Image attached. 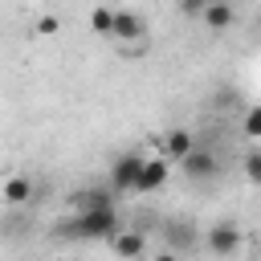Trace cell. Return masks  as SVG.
I'll return each mask as SVG.
<instances>
[{
  "label": "cell",
  "instance_id": "1",
  "mask_svg": "<svg viewBox=\"0 0 261 261\" xmlns=\"http://www.w3.org/2000/svg\"><path fill=\"white\" fill-rule=\"evenodd\" d=\"M118 228H122L118 212H114V204H106V208H77V216L57 224V237H69V241H110Z\"/></svg>",
  "mask_w": 261,
  "mask_h": 261
},
{
  "label": "cell",
  "instance_id": "2",
  "mask_svg": "<svg viewBox=\"0 0 261 261\" xmlns=\"http://www.w3.org/2000/svg\"><path fill=\"white\" fill-rule=\"evenodd\" d=\"M204 245H208V253H216V257H237V253H241V228H237L232 220H220V224H212V228L204 232Z\"/></svg>",
  "mask_w": 261,
  "mask_h": 261
},
{
  "label": "cell",
  "instance_id": "3",
  "mask_svg": "<svg viewBox=\"0 0 261 261\" xmlns=\"http://www.w3.org/2000/svg\"><path fill=\"white\" fill-rule=\"evenodd\" d=\"M143 175V155H118L110 163V188L114 192H135Z\"/></svg>",
  "mask_w": 261,
  "mask_h": 261
},
{
  "label": "cell",
  "instance_id": "4",
  "mask_svg": "<svg viewBox=\"0 0 261 261\" xmlns=\"http://www.w3.org/2000/svg\"><path fill=\"white\" fill-rule=\"evenodd\" d=\"M167 175H171V159L167 155H151V159H143V175H139V196H147V192H159L163 184H167Z\"/></svg>",
  "mask_w": 261,
  "mask_h": 261
},
{
  "label": "cell",
  "instance_id": "5",
  "mask_svg": "<svg viewBox=\"0 0 261 261\" xmlns=\"http://www.w3.org/2000/svg\"><path fill=\"white\" fill-rule=\"evenodd\" d=\"M200 20H204V29H208V33H228V29L237 24V12H232V4H228V0H208V4H204V12H200Z\"/></svg>",
  "mask_w": 261,
  "mask_h": 261
},
{
  "label": "cell",
  "instance_id": "6",
  "mask_svg": "<svg viewBox=\"0 0 261 261\" xmlns=\"http://www.w3.org/2000/svg\"><path fill=\"white\" fill-rule=\"evenodd\" d=\"M110 249H114L122 261H139V257L147 253V237H143L139 228H118V232L110 237Z\"/></svg>",
  "mask_w": 261,
  "mask_h": 261
},
{
  "label": "cell",
  "instance_id": "7",
  "mask_svg": "<svg viewBox=\"0 0 261 261\" xmlns=\"http://www.w3.org/2000/svg\"><path fill=\"white\" fill-rule=\"evenodd\" d=\"M29 200H33V179H29V175H4V179H0V204L24 208Z\"/></svg>",
  "mask_w": 261,
  "mask_h": 261
},
{
  "label": "cell",
  "instance_id": "8",
  "mask_svg": "<svg viewBox=\"0 0 261 261\" xmlns=\"http://www.w3.org/2000/svg\"><path fill=\"white\" fill-rule=\"evenodd\" d=\"M179 167H184L192 179H212V175H216V159H212V151H204V147H192V151L179 159Z\"/></svg>",
  "mask_w": 261,
  "mask_h": 261
},
{
  "label": "cell",
  "instance_id": "9",
  "mask_svg": "<svg viewBox=\"0 0 261 261\" xmlns=\"http://www.w3.org/2000/svg\"><path fill=\"white\" fill-rule=\"evenodd\" d=\"M192 147H196V135H192L188 126H171V130H167V139H163V155H167L171 163H179Z\"/></svg>",
  "mask_w": 261,
  "mask_h": 261
},
{
  "label": "cell",
  "instance_id": "10",
  "mask_svg": "<svg viewBox=\"0 0 261 261\" xmlns=\"http://www.w3.org/2000/svg\"><path fill=\"white\" fill-rule=\"evenodd\" d=\"M139 37H143V20H139L135 12H114V41L130 45V41H139Z\"/></svg>",
  "mask_w": 261,
  "mask_h": 261
},
{
  "label": "cell",
  "instance_id": "11",
  "mask_svg": "<svg viewBox=\"0 0 261 261\" xmlns=\"http://www.w3.org/2000/svg\"><path fill=\"white\" fill-rule=\"evenodd\" d=\"M90 29L98 37H114V8H94L90 12Z\"/></svg>",
  "mask_w": 261,
  "mask_h": 261
},
{
  "label": "cell",
  "instance_id": "12",
  "mask_svg": "<svg viewBox=\"0 0 261 261\" xmlns=\"http://www.w3.org/2000/svg\"><path fill=\"white\" fill-rule=\"evenodd\" d=\"M106 204H114V196H110V192H102V188L77 192V208H106Z\"/></svg>",
  "mask_w": 261,
  "mask_h": 261
},
{
  "label": "cell",
  "instance_id": "13",
  "mask_svg": "<svg viewBox=\"0 0 261 261\" xmlns=\"http://www.w3.org/2000/svg\"><path fill=\"white\" fill-rule=\"evenodd\" d=\"M57 29H61L57 16H37V20H33V37H53Z\"/></svg>",
  "mask_w": 261,
  "mask_h": 261
},
{
  "label": "cell",
  "instance_id": "14",
  "mask_svg": "<svg viewBox=\"0 0 261 261\" xmlns=\"http://www.w3.org/2000/svg\"><path fill=\"white\" fill-rule=\"evenodd\" d=\"M241 130H245L249 139H261V106H253V110L245 114V122H241Z\"/></svg>",
  "mask_w": 261,
  "mask_h": 261
},
{
  "label": "cell",
  "instance_id": "15",
  "mask_svg": "<svg viewBox=\"0 0 261 261\" xmlns=\"http://www.w3.org/2000/svg\"><path fill=\"white\" fill-rule=\"evenodd\" d=\"M245 175H249V184H261V151L245 155Z\"/></svg>",
  "mask_w": 261,
  "mask_h": 261
},
{
  "label": "cell",
  "instance_id": "16",
  "mask_svg": "<svg viewBox=\"0 0 261 261\" xmlns=\"http://www.w3.org/2000/svg\"><path fill=\"white\" fill-rule=\"evenodd\" d=\"M204 4H208V0H179V8H184L188 16H200V12H204Z\"/></svg>",
  "mask_w": 261,
  "mask_h": 261
},
{
  "label": "cell",
  "instance_id": "17",
  "mask_svg": "<svg viewBox=\"0 0 261 261\" xmlns=\"http://www.w3.org/2000/svg\"><path fill=\"white\" fill-rule=\"evenodd\" d=\"M155 261H179V257H175V253H159Z\"/></svg>",
  "mask_w": 261,
  "mask_h": 261
}]
</instances>
